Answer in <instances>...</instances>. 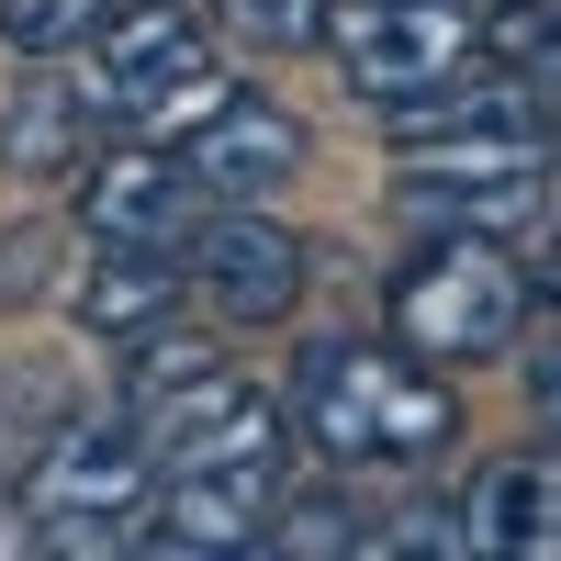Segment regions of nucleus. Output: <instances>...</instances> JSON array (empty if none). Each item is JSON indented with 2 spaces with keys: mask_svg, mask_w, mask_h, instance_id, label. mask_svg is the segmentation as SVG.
Wrapping results in <instances>:
<instances>
[{
  "mask_svg": "<svg viewBox=\"0 0 561 561\" xmlns=\"http://www.w3.org/2000/svg\"><path fill=\"white\" fill-rule=\"evenodd\" d=\"M280 404H293V438L337 472H415L460 427L438 359H415L404 337H314Z\"/></svg>",
  "mask_w": 561,
  "mask_h": 561,
  "instance_id": "f257e3e1",
  "label": "nucleus"
},
{
  "mask_svg": "<svg viewBox=\"0 0 561 561\" xmlns=\"http://www.w3.org/2000/svg\"><path fill=\"white\" fill-rule=\"evenodd\" d=\"M79 90H90V113H102V124L180 147L192 124H214L225 102H237V68H225V45L192 23V0H135V12L102 23Z\"/></svg>",
  "mask_w": 561,
  "mask_h": 561,
  "instance_id": "f03ea898",
  "label": "nucleus"
},
{
  "mask_svg": "<svg viewBox=\"0 0 561 561\" xmlns=\"http://www.w3.org/2000/svg\"><path fill=\"white\" fill-rule=\"evenodd\" d=\"M147 505H158V438L135 404H113V415H68L45 438L23 483V528L34 550H124L147 539Z\"/></svg>",
  "mask_w": 561,
  "mask_h": 561,
  "instance_id": "7ed1b4c3",
  "label": "nucleus"
},
{
  "mask_svg": "<svg viewBox=\"0 0 561 561\" xmlns=\"http://www.w3.org/2000/svg\"><path fill=\"white\" fill-rule=\"evenodd\" d=\"M528 304H539V280L505 259V237H427V248L393 270L382 325H393L415 359L472 370V359H505V348H517Z\"/></svg>",
  "mask_w": 561,
  "mask_h": 561,
  "instance_id": "20e7f679",
  "label": "nucleus"
},
{
  "mask_svg": "<svg viewBox=\"0 0 561 561\" xmlns=\"http://www.w3.org/2000/svg\"><path fill=\"white\" fill-rule=\"evenodd\" d=\"M550 147L561 135H517V124L415 135V147H393V203L427 237H517L550 214Z\"/></svg>",
  "mask_w": 561,
  "mask_h": 561,
  "instance_id": "39448f33",
  "label": "nucleus"
},
{
  "mask_svg": "<svg viewBox=\"0 0 561 561\" xmlns=\"http://www.w3.org/2000/svg\"><path fill=\"white\" fill-rule=\"evenodd\" d=\"M325 45H337V79L359 90V102L393 113V102H415V90H438V79L472 68L483 23L460 12V0H348Z\"/></svg>",
  "mask_w": 561,
  "mask_h": 561,
  "instance_id": "423d86ee",
  "label": "nucleus"
},
{
  "mask_svg": "<svg viewBox=\"0 0 561 561\" xmlns=\"http://www.w3.org/2000/svg\"><path fill=\"white\" fill-rule=\"evenodd\" d=\"M280 494H293V449H237V460H169L147 505V550H259Z\"/></svg>",
  "mask_w": 561,
  "mask_h": 561,
  "instance_id": "0eeeda50",
  "label": "nucleus"
},
{
  "mask_svg": "<svg viewBox=\"0 0 561 561\" xmlns=\"http://www.w3.org/2000/svg\"><path fill=\"white\" fill-rule=\"evenodd\" d=\"M180 270H192V304L225 314V325H280L304 304V237L259 203H225L192 225V248H180Z\"/></svg>",
  "mask_w": 561,
  "mask_h": 561,
  "instance_id": "6e6552de",
  "label": "nucleus"
},
{
  "mask_svg": "<svg viewBox=\"0 0 561 561\" xmlns=\"http://www.w3.org/2000/svg\"><path fill=\"white\" fill-rule=\"evenodd\" d=\"M203 169L158 147V135H135V147L113 158H90L79 169V225H90V248H192V225H203Z\"/></svg>",
  "mask_w": 561,
  "mask_h": 561,
  "instance_id": "1a4fd4ad",
  "label": "nucleus"
},
{
  "mask_svg": "<svg viewBox=\"0 0 561 561\" xmlns=\"http://www.w3.org/2000/svg\"><path fill=\"white\" fill-rule=\"evenodd\" d=\"M180 158L203 169V192L214 203H270L280 180L304 169V124L270 102V90H237V102H225L214 124H192L180 135Z\"/></svg>",
  "mask_w": 561,
  "mask_h": 561,
  "instance_id": "9d476101",
  "label": "nucleus"
},
{
  "mask_svg": "<svg viewBox=\"0 0 561 561\" xmlns=\"http://www.w3.org/2000/svg\"><path fill=\"white\" fill-rule=\"evenodd\" d=\"M460 528H472V550H494V561H550V550H561V449H505V460H483Z\"/></svg>",
  "mask_w": 561,
  "mask_h": 561,
  "instance_id": "9b49d317",
  "label": "nucleus"
},
{
  "mask_svg": "<svg viewBox=\"0 0 561 561\" xmlns=\"http://www.w3.org/2000/svg\"><path fill=\"white\" fill-rule=\"evenodd\" d=\"M180 293H192V270H180V248H102L90 270H68V314L90 325V337H147V325L180 314Z\"/></svg>",
  "mask_w": 561,
  "mask_h": 561,
  "instance_id": "f8f14e48",
  "label": "nucleus"
},
{
  "mask_svg": "<svg viewBox=\"0 0 561 561\" xmlns=\"http://www.w3.org/2000/svg\"><path fill=\"white\" fill-rule=\"evenodd\" d=\"M90 90L79 79H23L12 102H0V169L12 180H79L90 169Z\"/></svg>",
  "mask_w": 561,
  "mask_h": 561,
  "instance_id": "ddd939ff",
  "label": "nucleus"
},
{
  "mask_svg": "<svg viewBox=\"0 0 561 561\" xmlns=\"http://www.w3.org/2000/svg\"><path fill=\"white\" fill-rule=\"evenodd\" d=\"M113 12L124 0H0V45L34 57V68H57V57H90Z\"/></svg>",
  "mask_w": 561,
  "mask_h": 561,
  "instance_id": "4468645a",
  "label": "nucleus"
},
{
  "mask_svg": "<svg viewBox=\"0 0 561 561\" xmlns=\"http://www.w3.org/2000/svg\"><path fill=\"white\" fill-rule=\"evenodd\" d=\"M214 23L259 57H304V45L337 34V0H214Z\"/></svg>",
  "mask_w": 561,
  "mask_h": 561,
  "instance_id": "2eb2a0df",
  "label": "nucleus"
},
{
  "mask_svg": "<svg viewBox=\"0 0 561 561\" xmlns=\"http://www.w3.org/2000/svg\"><path fill=\"white\" fill-rule=\"evenodd\" d=\"M270 550H370V517L359 505H337V494H280V517H270Z\"/></svg>",
  "mask_w": 561,
  "mask_h": 561,
  "instance_id": "dca6fc26",
  "label": "nucleus"
},
{
  "mask_svg": "<svg viewBox=\"0 0 561 561\" xmlns=\"http://www.w3.org/2000/svg\"><path fill=\"white\" fill-rule=\"evenodd\" d=\"M483 45L505 68H539V79H561V0H505V12L483 23Z\"/></svg>",
  "mask_w": 561,
  "mask_h": 561,
  "instance_id": "f3484780",
  "label": "nucleus"
},
{
  "mask_svg": "<svg viewBox=\"0 0 561 561\" xmlns=\"http://www.w3.org/2000/svg\"><path fill=\"white\" fill-rule=\"evenodd\" d=\"M528 404H539V427H550V449H561V337L528 359Z\"/></svg>",
  "mask_w": 561,
  "mask_h": 561,
  "instance_id": "a211bd4d",
  "label": "nucleus"
},
{
  "mask_svg": "<svg viewBox=\"0 0 561 561\" xmlns=\"http://www.w3.org/2000/svg\"><path fill=\"white\" fill-rule=\"evenodd\" d=\"M539 293L561 304V225H550V248H539Z\"/></svg>",
  "mask_w": 561,
  "mask_h": 561,
  "instance_id": "6ab92c4d",
  "label": "nucleus"
},
{
  "mask_svg": "<svg viewBox=\"0 0 561 561\" xmlns=\"http://www.w3.org/2000/svg\"><path fill=\"white\" fill-rule=\"evenodd\" d=\"M550 135H561V113H550Z\"/></svg>",
  "mask_w": 561,
  "mask_h": 561,
  "instance_id": "aec40b11",
  "label": "nucleus"
}]
</instances>
